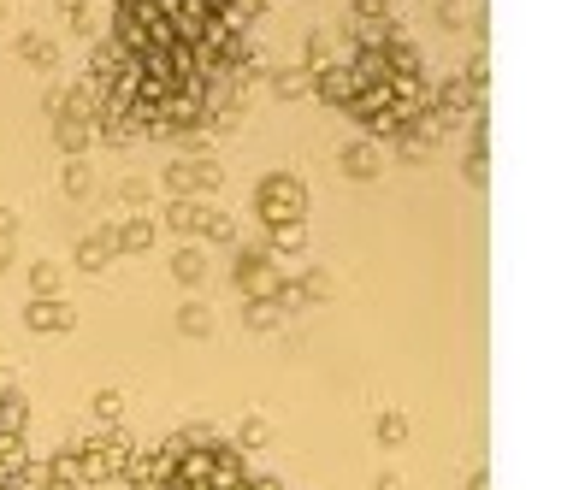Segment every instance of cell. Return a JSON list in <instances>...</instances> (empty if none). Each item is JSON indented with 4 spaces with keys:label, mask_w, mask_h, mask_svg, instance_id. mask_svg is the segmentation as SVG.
Listing matches in <instances>:
<instances>
[{
    "label": "cell",
    "mask_w": 573,
    "mask_h": 490,
    "mask_svg": "<svg viewBox=\"0 0 573 490\" xmlns=\"http://www.w3.org/2000/svg\"><path fill=\"white\" fill-rule=\"evenodd\" d=\"M65 189H71V195H83V189H89V172H83V166H71V172H65Z\"/></svg>",
    "instance_id": "obj_13"
},
{
    "label": "cell",
    "mask_w": 573,
    "mask_h": 490,
    "mask_svg": "<svg viewBox=\"0 0 573 490\" xmlns=\"http://www.w3.org/2000/svg\"><path fill=\"white\" fill-rule=\"evenodd\" d=\"M166 225H172V231H190V225H195V207H190V201H172V207H166Z\"/></svg>",
    "instance_id": "obj_10"
},
{
    "label": "cell",
    "mask_w": 573,
    "mask_h": 490,
    "mask_svg": "<svg viewBox=\"0 0 573 490\" xmlns=\"http://www.w3.org/2000/svg\"><path fill=\"white\" fill-rule=\"evenodd\" d=\"M237 284H243L249 302H272V296H278V272H272L260 254H243V260H237Z\"/></svg>",
    "instance_id": "obj_2"
},
{
    "label": "cell",
    "mask_w": 573,
    "mask_h": 490,
    "mask_svg": "<svg viewBox=\"0 0 573 490\" xmlns=\"http://www.w3.org/2000/svg\"><path fill=\"white\" fill-rule=\"evenodd\" d=\"M249 325H255V331L278 325V307H272V302H249Z\"/></svg>",
    "instance_id": "obj_11"
},
{
    "label": "cell",
    "mask_w": 573,
    "mask_h": 490,
    "mask_svg": "<svg viewBox=\"0 0 573 490\" xmlns=\"http://www.w3.org/2000/svg\"><path fill=\"white\" fill-rule=\"evenodd\" d=\"M343 172H349V178H373V172H379L373 148H361V142H355V148H343Z\"/></svg>",
    "instance_id": "obj_5"
},
{
    "label": "cell",
    "mask_w": 573,
    "mask_h": 490,
    "mask_svg": "<svg viewBox=\"0 0 573 490\" xmlns=\"http://www.w3.org/2000/svg\"><path fill=\"white\" fill-rule=\"evenodd\" d=\"M119 408H125L119 390H101V396H95V414H101V420H119Z\"/></svg>",
    "instance_id": "obj_12"
},
{
    "label": "cell",
    "mask_w": 573,
    "mask_h": 490,
    "mask_svg": "<svg viewBox=\"0 0 573 490\" xmlns=\"http://www.w3.org/2000/svg\"><path fill=\"white\" fill-rule=\"evenodd\" d=\"M24 325H30V331H65V325H71V307L54 302V296H48V302H30L24 307Z\"/></svg>",
    "instance_id": "obj_3"
},
{
    "label": "cell",
    "mask_w": 573,
    "mask_h": 490,
    "mask_svg": "<svg viewBox=\"0 0 573 490\" xmlns=\"http://www.w3.org/2000/svg\"><path fill=\"white\" fill-rule=\"evenodd\" d=\"M402 437H408V420H402V414H384V420H379V443H402Z\"/></svg>",
    "instance_id": "obj_9"
},
{
    "label": "cell",
    "mask_w": 573,
    "mask_h": 490,
    "mask_svg": "<svg viewBox=\"0 0 573 490\" xmlns=\"http://www.w3.org/2000/svg\"><path fill=\"white\" fill-rule=\"evenodd\" d=\"M107 260H113V231H101V237H89L77 248V266H89V272H101Z\"/></svg>",
    "instance_id": "obj_4"
},
{
    "label": "cell",
    "mask_w": 573,
    "mask_h": 490,
    "mask_svg": "<svg viewBox=\"0 0 573 490\" xmlns=\"http://www.w3.org/2000/svg\"><path fill=\"white\" fill-rule=\"evenodd\" d=\"M6 260H12V243H6V237H0V272H6Z\"/></svg>",
    "instance_id": "obj_14"
},
{
    "label": "cell",
    "mask_w": 573,
    "mask_h": 490,
    "mask_svg": "<svg viewBox=\"0 0 573 490\" xmlns=\"http://www.w3.org/2000/svg\"><path fill=\"white\" fill-rule=\"evenodd\" d=\"M172 272H178L184 284H201V278H207V260H201V254H172Z\"/></svg>",
    "instance_id": "obj_7"
},
{
    "label": "cell",
    "mask_w": 573,
    "mask_h": 490,
    "mask_svg": "<svg viewBox=\"0 0 573 490\" xmlns=\"http://www.w3.org/2000/svg\"><path fill=\"white\" fill-rule=\"evenodd\" d=\"M255 207H260V219H266V225H302L308 195H302L296 178H266V184L255 189Z\"/></svg>",
    "instance_id": "obj_1"
},
{
    "label": "cell",
    "mask_w": 573,
    "mask_h": 490,
    "mask_svg": "<svg viewBox=\"0 0 573 490\" xmlns=\"http://www.w3.org/2000/svg\"><path fill=\"white\" fill-rule=\"evenodd\" d=\"M379 490H402V479H379Z\"/></svg>",
    "instance_id": "obj_15"
},
{
    "label": "cell",
    "mask_w": 573,
    "mask_h": 490,
    "mask_svg": "<svg viewBox=\"0 0 573 490\" xmlns=\"http://www.w3.org/2000/svg\"><path fill=\"white\" fill-rule=\"evenodd\" d=\"M148 243H154V231H148L142 219H130V225H119V231H113V248H136V254H142Z\"/></svg>",
    "instance_id": "obj_6"
},
{
    "label": "cell",
    "mask_w": 573,
    "mask_h": 490,
    "mask_svg": "<svg viewBox=\"0 0 573 490\" xmlns=\"http://www.w3.org/2000/svg\"><path fill=\"white\" fill-rule=\"evenodd\" d=\"M178 325H184L190 337H207V331H213V319H207V307H184V313H178Z\"/></svg>",
    "instance_id": "obj_8"
}]
</instances>
